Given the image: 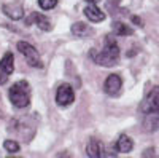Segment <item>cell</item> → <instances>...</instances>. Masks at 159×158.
<instances>
[{"label": "cell", "instance_id": "obj_1", "mask_svg": "<svg viewBox=\"0 0 159 158\" xmlns=\"http://www.w3.org/2000/svg\"><path fill=\"white\" fill-rule=\"evenodd\" d=\"M91 58L96 64L103 65V67H113L115 64H118L119 61V46L115 42L113 35H107L105 38V46L102 51H91Z\"/></svg>", "mask_w": 159, "mask_h": 158}, {"label": "cell", "instance_id": "obj_2", "mask_svg": "<svg viewBox=\"0 0 159 158\" xmlns=\"http://www.w3.org/2000/svg\"><path fill=\"white\" fill-rule=\"evenodd\" d=\"M10 101L18 109H25L30 104V85L25 80H19L10 88Z\"/></svg>", "mask_w": 159, "mask_h": 158}, {"label": "cell", "instance_id": "obj_3", "mask_svg": "<svg viewBox=\"0 0 159 158\" xmlns=\"http://www.w3.org/2000/svg\"><path fill=\"white\" fill-rule=\"evenodd\" d=\"M16 48L19 50V53L25 58V61H27V64L30 65V67H35V69H42L43 64H42V59H40V55L38 51L29 43V42H18Z\"/></svg>", "mask_w": 159, "mask_h": 158}, {"label": "cell", "instance_id": "obj_4", "mask_svg": "<svg viewBox=\"0 0 159 158\" xmlns=\"http://www.w3.org/2000/svg\"><path fill=\"white\" fill-rule=\"evenodd\" d=\"M157 109H159V89L153 88L145 96V99L140 102V112L145 115H151V113L157 112Z\"/></svg>", "mask_w": 159, "mask_h": 158}, {"label": "cell", "instance_id": "obj_5", "mask_svg": "<svg viewBox=\"0 0 159 158\" xmlns=\"http://www.w3.org/2000/svg\"><path fill=\"white\" fill-rule=\"evenodd\" d=\"M75 101V91L70 85H61L57 88V93H56V104L59 107H69L70 104H73Z\"/></svg>", "mask_w": 159, "mask_h": 158}, {"label": "cell", "instance_id": "obj_6", "mask_svg": "<svg viewBox=\"0 0 159 158\" xmlns=\"http://www.w3.org/2000/svg\"><path fill=\"white\" fill-rule=\"evenodd\" d=\"M121 86H123L121 77L116 75V74H111V75L107 77V80H105V83H103V91L108 96H116L119 91H121Z\"/></svg>", "mask_w": 159, "mask_h": 158}, {"label": "cell", "instance_id": "obj_7", "mask_svg": "<svg viewBox=\"0 0 159 158\" xmlns=\"http://www.w3.org/2000/svg\"><path fill=\"white\" fill-rule=\"evenodd\" d=\"M84 16L91 22H102L105 19V13L96 5V3H89V7L84 8Z\"/></svg>", "mask_w": 159, "mask_h": 158}, {"label": "cell", "instance_id": "obj_8", "mask_svg": "<svg viewBox=\"0 0 159 158\" xmlns=\"http://www.w3.org/2000/svg\"><path fill=\"white\" fill-rule=\"evenodd\" d=\"M3 13L8 18H11L13 21H18V19L24 18V8H22L21 3H5Z\"/></svg>", "mask_w": 159, "mask_h": 158}, {"label": "cell", "instance_id": "obj_9", "mask_svg": "<svg viewBox=\"0 0 159 158\" xmlns=\"http://www.w3.org/2000/svg\"><path fill=\"white\" fill-rule=\"evenodd\" d=\"M27 24H37L38 27L42 29V31H45V32H48V31H51V29H52L51 21H49L46 16L40 15V13H32L30 18L27 19Z\"/></svg>", "mask_w": 159, "mask_h": 158}, {"label": "cell", "instance_id": "obj_10", "mask_svg": "<svg viewBox=\"0 0 159 158\" xmlns=\"http://www.w3.org/2000/svg\"><path fill=\"white\" fill-rule=\"evenodd\" d=\"M86 155L91 158H100L103 156V146L100 144V141L97 139H91L88 147H86Z\"/></svg>", "mask_w": 159, "mask_h": 158}, {"label": "cell", "instance_id": "obj_11", "mask_svg": "<svg viewBox=\"0 0 159 158\" xmlns=\"http://www.w3.org/2000/svg\"><path fill=\"white\" fill-rule=\"evenodd\" d=\"M0 70L7 75L13 74V70H15V58H13L11 53H5L3 55L2 61H0Z\"/></svg>", "mask_w": 159, "mask_h": 158}, {"label": "cell", "instance_id": "obj_12", "mask_svg": "<svg viewBox=\"0 0 159 158\" xmlns=\"http://www.w3.org/2000/svg\"><path fill=\"white\" fill-rule=\"evenodd\" d=\"M72 34L75 35V37H80V38H84V37H88L89 34H92V29L89 27L88 24H84V22H75L73 26H72Z\"/></svg>", "mask_w": 159, "mask_h": 158}, {"label": "cell", "instance_id": "obj_13", "mask_svg": "<svg viewBox=\"0 0 159 158\" xmlns=\"http://www.w3.org/2000/svg\"><path fill=\"white\" fill-rule=\"evenodd\" d=\"M116 149H118V152H121V153H129L132 149H134V142H132V139L129 136L123 134L116 142Z\"/></svg>", "mask_w": 159, "mask_h": 158}, {"label": "cell", "instance_id": "obj_14", "mask_svg": "<svg viewBox=\"0 0 159 158\" xmlns=\"http://www.w3.org/2000/svg\"><path fill=\"white\" fill-rule=\"evenodd\" d=\"M111 29H113L115 35H119V37H126V35H132V34H134V31H132L127 24H124L121 21H115L111 24Z\"/></svg>", "mask_w": 159, "mask_h": 158}, {"label": "cell", "instance_id": "obj_15", "mask_svg": "<svg viewBox=\"0 0 159 158\" xmlns=\"http://www.w3.org/2000/svg\"><path fill=\"white\" fill-rule=\"evenodd\" d=\"M3 149H5L7 152L16 153V152H19V144H18L16 141H13V139H7V141L3 142Z\"/></svg>", "mask_w": 159, "mask_h": 158}, {"label": "cell", "instance_id": "obj_16", "mask_svg": "<svg viewBox=\"0 0 159 158\" xmlns=\"http://www.w3.org/2000/svg\"><path fill=\"white\" fill-rule=\"evenodd\" d=\"M57 5V0H38V7L42 10H51Z\"/></svg>", "mask_w": 159, "mask_h": 158}, {"label": "cell", "instance_id": "obj_17", "mask_svg": "<svg viewBox=\"0 0 159 158\" xmlns=\"http://www.w3.org/2000/svg\"><path fill=\"white\" fill-rule=\"evenodd\" d=\"M143 156H154V149H148L147 152L143 153Z\"/></svg>", "mask_w": 159, "mask_h": 158}, {"label": "cell", "instance_id": "obj_18", "mask_svg": "<svg viewBox=\"0 0 159 158\" xmlns=\"http://www.w3.org/2000/svg\"><path fill=\"white\" fill-rule=\"evenodd\" d=\"M132 21H134V22H137V26H142V19H140V18H137V16H134V18H132Z\"/></svg>", "mask_w": 159, "mask_h": 158}, {"label": "cell", "instance_id": "obj_19", "mask_svg": "<svg viewBox=\"0 0 159 158\" xmlns=\"http://www.w3.org/2000/svg\"><path fill=\"white\" fill-rule=\"evenodd\" d=\"M84 2H88V3H97V2H100V0H84Z\"/></svg>", "mask_w": 159, "mask_h": 158}]
</instances>
